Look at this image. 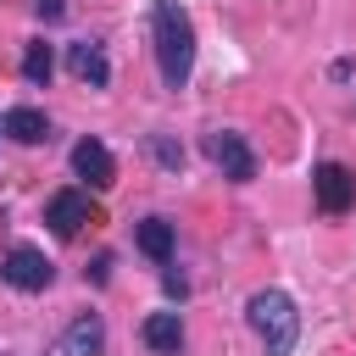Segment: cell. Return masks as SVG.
Masks as SVG:
<instances>
[{"instance_id":"cell-1","label":"cell","mask_w":356,"mask_h":356,"mask_svg":"<svg viewBox=\"0 0 356 356\" xmlns=\"http://www.w3.org/2000/svg\"><path fill=\"white\" fill-rule=\"evenodd\" d=\"M150 33H156V67H161V83L167 89H184L189 83V67H195V28L184 17L178 0H156L150 11Z\"/></svg>"},{"instance_id":"cell-2","label":"cell","mask_w":356,"mask_h":356,"mask_svg":"<svg viewBox=\"0 0 356 356\" xmlns=\"http://www.w3.org/2000/svg\"><path fill=\"white\" fill-rule=\"evenodd\" d=\"M245 323H250V334L261 339L267 356H289L295 339H300V312L284 289H256L245 300Z\"/></svg>"},{"instance_id":"cell-3","label":"cell","mask_w":356,"mask_h":356,"mask_svg":"<svg viewBox=\"0 0 356 356\" xmlns=\"http://www.w3.org/2000/svg\"><path fill=\"white\" fill-rule=\"evenodd\" d=\"M200 150H206L211 167H222V178H234V184H250V178H256V156H250V145H245L234 128H211V134L200 139Z\"/></svg>"},{"instance_id":"cell-4","label":"cell","mask_w":356,"mask_h":356,"mask_svg":"<svg viewBox=\"0 0 356 356\" xmlns=\"http://www.w3.org/2000/svg\"><path fill=\"white\" fill-rule=\"evenodd\" d=\"M0 278H6L11 289H22V295H39V289H50L56 267H50L44 250H33V245H11V250L0 256Z\"/></svg>"},{"instance_id":"cell-5","label":"cell","mask_w":356,"mask_h":356,"mask_svg":"<svg viewBox=\"0 0 356 356\" xmlns=\"http://www.w3.org/2000/svg\"><path fill=\"white\" fill-rule=\"evenodd\" d=\"M312 195H317V206H323L328 217H339V211L356 206V172H350L345 161H323V167L312 172Z\"/></svg>"},{"instance_id":"cell-6","label":"cell","mask_w":356,"mask_h":356,"mask_svg":"<svg viewBox=\"0 0 356 356\" xmlns=\"http://www.w3.org/2000/svg\"><path fill=\"white\" fill-rule=\"evenodd\" d=\"M44 222H50L61 239H72L83 222H95V206H89V195H83V189H56V195H50V206H44Z\"/></svg>"},{"instance_id":"cell-7","label":"cell","mask_w":356,"mask_h":356,"mask_svg":"<svg viewBox=\"0 0 356 356\" xmlns=\"http://www.w3.org/2000/svg\"><path fill=\"white\" fill-rule=\"evenodd\" d=\"M72 172H78L89 189H111V184H117V161H111V150H106L100 139H78V145H72Z\"/></svg>"},{"instance_id":"cell-8","label":"cell","mask_w":356,"mask_h":356,"mask_svg":"<svg viewBox=\"0 0 356 356\" xmlns=\"http://www.w3.org/2000/svg\"><path fill=\"white\" fill-rule=\"evenodd\" d=\"M67 67H72V78L89 83V89H106V83H111V61H106V50H100L95 39L67 44Z\"/></svg>"},{"instance_id":"cell-9","label":"cell","mask_w":356,"mask_h":356,"mask_svg":"<svg viewBox=\"0 0 356 356\" xmlns=\"http://www.w3.org/2000/svg\"><path fill=\"white\" fill-rule=\"evenodd\" d=\"M100 350H106V323L95 312L72 317V328L56 339V356H100Z\"/></svg>"},{"instance_id":"cell-10","label":"cell","mask_w":356,"mask_h":356,"mask_svg":"<svg viewBox=\"0 0 356 356\" xmlns=\"http://www.w3.org/2000/svg\"><path fill=\"white\" fill-rule=\"evenodd\" d=\"M139 334H145V345H150L156 356H178V350H184V323H178V312H150Z\"/></svg>"},{"instance_id":"cell-11","label":"cell","mask_w":356,"mask_h":356,"mask_svg":"<svg viewBox=\"0 0 356 356\" xmlns=\"http://www.w3.org/2000/svg\"><path fill=\"white\" fill-rule=\"evenodd\" d=\"M6 134H11L17 145H44V139H50V122H44L39 106H11V111H6Z\"/></svg>"},{"instance_id":"cell-12","label":"cell","mask_w":356,"mask_h":356,"mask_svg":"<svg viewBox=\"0 0 356 356\" xmlns=\"http://www.w3.org/2000/svg\"><path fill=\"white\" fill-rule=\"evenodd\" d=\"M134 245H139L150 261L167 267V261H172V222H167V217H145V222L134 228Z\"/></svg>"},{"instance_id":"cell-13","label":"cell","mask_w":356,"mask_h":356,"mask_svg":"<svg viewBox=\"0 0 356 356\" xmlns=\"http://www.w3.org/2000/svg\"><path fill=\"white\" fill-rule=\"evenodd\" d=\"M50 72H56V56H50V44H44V39H33V44L22 50V78H28L33 89H44V83H50Z\"/></svg>"},{"instance_id":"cell-14","label":"cell","mask_w":356,"mask_h":356,"mask_svg":"<svg viewBox=\"0 0 356 356\" xmlns=\"http://www.w3.org/2000/svg\"><path fill=\"white\" fill-rule=\"evenodd\" d=\"M150 150H156V161H161V167H184V150H178L172 139H161V134H156V139H150Z\"/></svg>"},{"instance_id":"cell-15","label":"cell","mask_w":356,"mask_h":356,"mask_svg":"<svg viewBox=\"0 0 356 356\" xmlns=\"http://www.w3.org/2000/svg\"><path fill=\"white\" fill-rule=\"evenodd\" d=\"M33 11H39L44 22H56V17H61V0H33Z\"/></svg>"},{"instance_id":"cell-16","label":"cell","mask_w":356,"mask_h":356,"mask_svg":"<svg viewBox=\"0 0 356 356\" xmlns=\"http://www.w3.org/2000/svg\"><path fill=\"white\" fill-rule=\"evenodd\" d=\"M0 134H6V117H0Z\"/></svg>"}]
</instances>
